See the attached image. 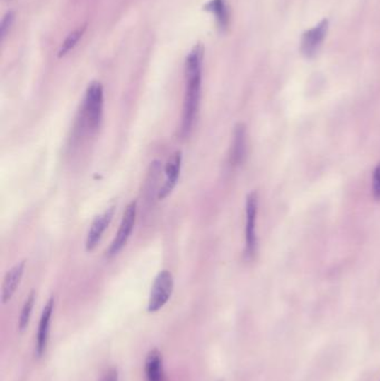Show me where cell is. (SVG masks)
<instances>
[{
  "label": "cell",
  "mask_w": 380,
  "mask_h": 381,
  "mask_svg": "<svg viewBox=\"0 0 380 381\" xmlns=\"http://www.w3.org/2000/svg\"><path fill=\"white\" fill-rule=\"evenodd\" d=\"M205 49L202 45L192 48L185 59V95H184L183 116H182V133L188 136L195 125L199 111L202 84V65Z\"/></svg>",
  "instance_id": "6da1fadb"
},
{
  "label": "cell",
  "mask_w": 380,
  "mask_h": 381,
  "mask_svg": "<svg viewBox=\"0 0 380 381\" xmlns=\"http://www.w3.org/2000/svg\"><path fill=\"white\" fill-rule=\"evenodd\" d=\"M104 107V90L100 82H93L87 87L83 104V119L89 131L100 127Z\"/></svg>",
  "instance_id": "7a4b0ae2"
},
{
  "label": "cell",
  "mask_w": 380,
  "mask_h": 381,
  "mask_svg": "<svg viewBox=\"0 0 380 381\" xmlns=\"http://www.w3.org/2000/svg\"><path fill=\"white\" fill-rule=\"evenodd\" d=\"M173 288L174 280L172 274L168 270L161 271L155 278L151 289L150 299L147 305L149 312L154 313L161 310L170 300Z\"/></svg>",
  "instance_id": "3957f363"
},
{
  "label": "cell",
  "mask_w": 380,
  "mask_h": 381,
  "mask_svg": "<svg viewBox=\"0 0 380 381\" xmlns=\"http://www.w3.org/2000/svg\"><path fill=\"white\" fill-rule=\"evenodd\" d=\"M135 221H137V202L133 201L126 206L115 239L110 243L108 250L106 251L108 258H113L123 250V247H125L133 232Z\"/></svg>",
  "instance_id": "277c9868"
},
{
  "label": "cell",
  "mask_w": 380,
  "mask_h": 381,
  "mask_svg": "<svg viewBox=\"0 0 380 381\" xmlns=\"http://www.w3.org/2000/svg\"><path fill=\"white\" fill-rule=\"evenodd\" d=\"M258 214V194L257 192H251L247 197L246 203V257L249 260L255 258L257 253L258 240L255 225H257Z\"/></svg>",
  "instance_id": "5b68a950"
},
{
  "label": "cell",
  "mask_w": 380,
  "mask_h": 381,
  "mask_svg": "<svg viewBox=\"0 0 380 381\" xmlns=\"http://www.w3.org/2000/svg\"><path fill=\"white\" fill-rule=\"evenodd\" d=\"M54 307H55V300L54 298H50L45 305L42 316H40V324H38V330H37L36 349H35V353L38 358L42 357L46 351V348H47Z\"/></svg>",
  "instance_id": "8992f818"
},
{
  "label": "cell",
  "mask_w": 380,
  "mask_h": 381,
  "mask_svg": "<svg viewBox=\"0 0 380 381\" xmlns=\"http://www.w3.org/2000/svg\"><path fill=\"white\" fill-rule=\"evenodd\" d=\"M114 212H115V208L112 206L94 218L92 225L89 228L88 233H87L86 242H85V249H86L87 252H91V251L94 250L95 247H98L103 234L106 231L112 218H113Z\"/></svg>",
  "instance_id": "52a82bcc"
},
{
  "label": "cell",
  "mask_w": 380,
  "mask_h": 381,
  "mask_svg": "<svg viewBox=\"0 0 380 381\" xmlns=\"http://www.w3.org/2000/svg\"><path fill=\"white\" fill-rule=\"evenodd\" d=\"M327 30L328 20L323 19L317 26L304 33L301 40V52L306 57L311 58L317 54L327 35Z\"/></svg>",
  "instance_id": "ba28073f"
},
{
  "label": "cell",
  "mask_w": 380,
  "mask_h": 381,
  "mask_svg": "<svg viewBox=\"0 0 380 381\" xmlns=\"http://www.w3.org/2000/svg\"><path fill=\"white\" fill-rule=\"evenodd\" d=\"M182 154L181 152L174 153L172 158L168 160V164L166 166V182L161 187L160 191L158 193L159 200L166 199L171 192L173 191L178 183V177H180V172H181Z\"/></svg>",
  "instance_id": "9c48e42d"
},
{
  "label": "cell",
  "mask_w": 380,
  "mask_h": 381,
  "mask_svg": "<svg viewBox=\"0 0 380 381\" xmlns=\"http://www.w3.org/2000/svg\"><path fill=\"white\" fill-rule=\"evenodd\" d=\"M24 271L25 262L21 261L6 274L3 282V290H1V300H3L4 305L8 303L9 300L15 295V292L23 279V276H24Z\"/></svg>",
  "instance_id": "30bf717a"
},
{
  "label": "cell",
  "mask_w": 380,
  "mask_h": 381,
  "mask_svg": "<svg viewBox=\"0 0 380 381\" xmlns=\"http://www.w3.org/2000/svg\"><path fill=\"white\" fill-rule=\"evenodd\" d=\"M145 378L146 381H166L163 358L160 351L151 350L145 359Z\"/></svg>",
  "instance_id": "8fae6325"
},
{
  "label": "cell",
  "mask_w": 380,
  "mask_h": 381,
  "mask_svg": "<svg viewBox=\"0 0 380 381\" xmlns=\"http://www.w3.org/2000/svg\"><path fill=\"white\" fill-rule=\"evenodd\" d=\"M246 151H247L246 127L240 123L234 129V144L231 151V163L234 165H240L246 158Z\"/></svg>",
  "instance_id": "7c38bea8"
},
{
  "label": "cell",
  "mask_w": 380,
  "mask_h": 381,
  "mask_svg": "<svg viewBox=\"0 0 380 381\" xmlns=\"http://www.w3.org/2000/svg\"><path fill=\"white\" fill-rule=\"evenodd\" d=\"M205 9L214 15L215 19L218 21L220 27L224 28V27L228 26V8H226V4L223 0H211L210 3H207V6H205Z\"/></svg>",
  "instance_id": "4fadbf2b"
},
{
  "label": "cell",
  "mask_w": 380,
  "mask_h": 381,
  "mask_svg": "<svg viewBox=\"0 0 380 381\" xmlns=\"http://www.w3.org/2000/svg\"><path fill=\"white\" fill-rule=\"evenodd\" d=\"M35 301H36V295H35L34 291H32L29 293L24 305H23V309H21L18 322L19 332H25L27 327H28L29 320L32 317L33 309H34Z\"/></svg>",
  "instance_id": "5bb4252c"
},
{
  "label": "cell",
  "mask_w": 380,
  "mask_h": 381,
  "mask_svg": "<svg viewBox=\"0 0 380 381\" xmlns=\"http://www.w3.org/2000/svg\"><path fill=\"white\" fill-rule=\"evenodd\" d=\"M85 27H81V28H77L76 30H74L71 34H69V37L66 38L65 42H63L61 49L58 50V57H63V56L67 55L71 50H73L79 40L83 37Z\"/></svg>",
  "instance_id": "9a60e30c"
},
{
  "label": "cell",
  "mask_w": 380,
  "mask_h": 381,
  "mask_svg": "<svg viewBox=\"0 0 380 381\" xmlns=\"http://www.w3.org/2000/svg\"><path fill=\"white\" fill-rule=\"evenodd\" d=\"M13 20H15V13L13 11L6 13L4 17L3 21H1V27H0V33H1V37L5 40L6 36L11 30V26H13Z\"/></svg>",
  "instance_id": "2e32d148"
},
{
  "label": "cell",
  "mask_w": 380,
  "mask_h": 381,
  "mask_svg": "<svg viewBox=\"0 0 380 381\" xmlns=\"http://www.w3.org/2000/svg\"><path fill=\"white\" fill-rule=\"evenodd\" d=\"M372 194L376 200L380 201V163L376 166L372 177Z\"/></svg>",
  "instance_id": "e0dca14e"
},
{
  "label": "cell",
  "mask_w": 380,
  "mask_h": 381,
  "mask_svg": "<svg viewBox=\"0 0 380 381\" xmlns=\"http://www.w3.org/2000/svg\"><path fill=\"white\" fill-rule=\"evenodd\" d=\"M102 381H120L117 369H108V370L106 371L105 375L103 376Z\"/></svg>",
  "instance_id": "ac0fdd59"
}]
</instances>
